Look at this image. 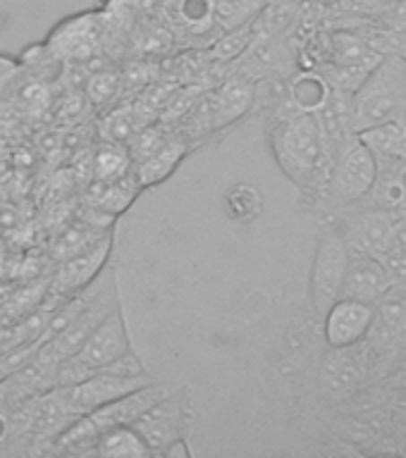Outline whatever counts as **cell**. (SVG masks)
I'll use <instances>...</instances> for the list:
<instances>
[{"label":"cell","mask_w":406,"mask_h":458,"mask_svg":"<svg viewBox=\"0 0 406 458\" xmlns=\"http://www.w3.org/2000/svg\"><path fill=\"white\" fill-rule=\"evenodd\" d=\"M271 146L280 170L301 189L325 193L335 157L323 141L315 113L289 110L280 114L271 131Z\"/></svg>","instance_id":"1"},{"label":"cell","mask_w":406,"mask_h":458,"mask_svg":"<svg viewBox=\"0 0 406 458\" xmlns=\"http://www.w3.org/2000/svg\"><path fill=\"white\" fill-rule=\"evenodd\" d=\"M406 103V55L385 53L350 96V124L358 134L380 122L400 117Z\"/></svg>","instance_id":"2"},{"label":"cell","mask_w":406,"mask_h":458,"mask_svg":"<svg viewBox=\"0 0 406 458\" xmlns=\"http://www.w3.org/2000/svg\"><path fill=\"white\" fill-rule=\"evenodd\" d=\"M376 174H378V157L358 139V134H351L342 143V148L337 150L323 196L335 208L357 206L373 186Z\"/></svg>","instance_id":"3"},{"label":"cell","mask_w":406,"mask_h":458,"mask_svg":"<svg viewBox=\"0 0 406 458\" xmlns=\"http://www.w3.org/2000/svg\"><path fill=\"white\" fill-rule=\"evenodd\" d=\"M378 353L368 342L351 344L342 349H330L321 365L318 385L325 399L342 401L357 394L371 379Z\"/></svg>","instance_id":"4"},{"label":"cell","mask_w":406,"mask_h":458,"mask_svg":"<svg viewBox=\"0 0 406 458\" xmlns=\"http://www.w3.org/2000/svg\"><path fill=\"white\" fill-rule=\"evenodd\" d=\"M347 265H350V249L340 229L325 227L315 246L314 267H311V301L318 315H325V310L342 296Z\"/></svg>","instance_id":"5"},{"label":"cell","mask_w":406,"mask_h":458,"mask_svg":"<svg viewBox=\"0 0 406 458\" xmlns=\"http://www.w3.org/2000/svg\"><path fill=\"white\" fill-rule=\"evenodd\" d=\"M110 246H113V236L108 232L106 236H100L99 242L89 246L86 250L77 253V256L65 258L57 265L56 275L48 279V292L43 296V306L57 308L67 296L77 293L79 289H84L86 284H91L93 279L99 277L103 267L108 265L110 258Z\"/></svg>","instance_id":"6"},{"label":"cell","mask_w":406,"mask_h":458,"mask_svg":"<svg viewBox=\"0 0 406 458\" xmlns=\"http://www.w3.org/2000/svg\"><path fill=\"white\" fill-rule=\"evenodd\" d=\"M50 57L65 63H86L103 50V13L72 14L60 21L46 38Z\"/></svg>","instance_id":"7"},{"label":"cell","mask_w":406,"mask_h":458,"mask_svg":"<svg viewBox=\"0 0 406 458\" xmlns=\"http://www.w3.org/2000/svg\"><path fill=\"white\" fill-rule=\"evenodd\" d=\"M149 382V375H136V377H129V375H115V372L108 370H96L93 375H89L86 379L77 382V385L70 386H57L60 394H63L65 403L74 415H89L93 413L96 408L106 406L110 401L120 399L127 392L136 389Z\"/></svg>","instance_id":"8"},{"label":"cell","mask_w":406,"mask_h":458,"mask_svg":"<svg viewBox=\"0 0 406 458\" xmlns=\"http://www.w3.org/2000/svg\"><path fill=\"white\" fill-rule=\"evenodd\" d=\"M397 213L393 210H373L361 208L357 213L347 215L337 222L344 243L350 253H366L380 258L385 250L393 249V227Z\"/></svg>","instance_id":"9"},{"label":"cell","mask_w":406,"mask_h":458,"mask_svg":"<svg viewBox=\"0 0 406 458\" xmlns=\"http://www.w3.org/2000/svg\"><path fill=\"white\" fill-rule=\"evenodd\" d=\"M160 17L172 38H192V46L201 38V46H213L222 34L215 24V0H163Z\"/></svg>","instance_id":"10"},{"label":"cell","mask_w":406,"mask_h":458,"mask_svg":"<svg viewBox=\"0 0 406 458\" xmlns=\"http://www.w3.org/2000/svg\"><path fill=\"white\" fill-rule=\"evenodd\" d=\"M132 351L129 344V332L122 308H113L110 313L99 322V327L93 329L91 335L86 336V342L79 346L74 353L79 363H84L89 370H103L106 365L117 360L120 356Z\"/></svg>","instance_id":"11"},{"label":"cell","mask_w":406,"mask_h":458,"mask_svg":"<svg viewBox=\"0 0 406 458\" xmlns=\"http://www.w3.org/2000/svg\"><path fill=\"white\" fill-rule=\"evenodd\" d=\"M325 342L330 349H342V346H351V344L364 342L368 329L376 318V306L366 303V301L357 299H337L333 306L325 310Z\"/></svg>","instance_id":"12"},{"label":"cell","mask_w":406,"mask_h":458,"mask_svg":"<svg viewBox=\"0 0 406 458\" xmlns=\"http://www.w3.org/2000/svg\"><path fill=\"white\" fill-rule=\"evenodd\" d=\"M136 432L143 437V442L153 456H160L172 442L185 437V408L175 394H168L156 406H151L134 422Z\"/></svg>","instance_id":"13"},{"label":"cell","mask_w":406,"mask_h":458,"mask_svg":"<svg viewBox=\"0 0 406 458\" xmlns=\"http://www.w3.org/2000/svg\"><path fill=\"white\" fill-rule=\"evenodd\" d=\"M168 394H172L170 386L156 385V382H146V385L136 386L132 392H127L120 399L110 401L106 406L96 408L93 413H89L96 422V428L100 432H106L117 425H134L136 418L146 413L151 406H156L158 401L165 399Z\"/></svg>","instance_id":"14"},{"label":"cell","mask_w":406,"mask_h":458,"mask_svg":"<svg viewBox=\"0 0 406 458\" xmlns=\"http://www.w3.org/2000/svg\"><path fill=\"white\" fill-rule=\"evenodd\" d=\"M390 289H393V282L378 258L366 256V253H350V265H347L342 282V296L376 306Z\"/></svg>","instance_id":"15"},{"label":"cell","mask_w":406,"mask_h":458,"mask_svg":"<svg viewBox=\"0 0 406 458\" xmlns=\"http://www.w3.org/2000/svg\"><path fill=\"white\" fill-rule=\"evenodd\" d=\"M142 191L139 179L132 172H125L120 177L113 179H99L93 189L89 191V200L96 213H106L110 217L120 215L129 203L136 199V193Z\"/></svg>","instance_id":"16"},{"label":"cell","mask_w":406,"mask_h":458,"mask_svg":"<svg viewBox=\"0 0 406 458\" xmlns=\"http://www.w3.org/2000/svg\"><path fill=\"white\" fill-rule=\"evenodd\" d=\"M100 439V429L96 428L91 415H77L74 420L57 432V437L48 444L43 454H63V456H89L96 451Z\"/></svg>","instance_id":"17"},{"label":"cell","mask_w":406,"mask_h":458,"mask_svg":"<svg viewBox=\"0 0 406 458\" xmlns=\"http://www.w3.org/2000/svg\"><path fill=\"white\" fill-rule=\"evenodd\" d=\"M186 150H189V143H186L185 139H168L156 153H151L149 157H143L134 170L142 189L158 184V182H163V179L170 177L172 172H175V167L179 165V160L186 156Z\"/></svg>","instance_id":"18"},{"label":"cell","mask_w":406,"mask_h":458,"mask_svg":"<svg viewBox=\"0 0 406 458\" xmlns=\"http://www.w3.org/2000/svg\"><path fill=\"white\" fill-rule=\"evenodd\" d=\"M93 456L103 458H149L153 456L143 442V437L136 432L134 425H117L106 432H100Z\"/></svg>","instance_id":"19"},{"label":"cell","mask_w":406,"mask_h":458,"mask_svg":"<svg viewBox=\"0 0 406 458\" xmlns=\"http://www.w3.org/2000/svg\"><path fill=\"white\" fill-rule=\"evenodd\" d=\"M358 139L380 157H400L406 160V124L394 120L380 122L358 131Z\"/></svg>","instance_id":"20"},{"label":"cell","mask_w":406,"mask_h":458,"mask_svg":"<svg viewBox=\"0 0 406 458\" xmlns=\"http://www.w3.org/2000/svg\"><path fill=\"white\" fill-rule=\"evenodd\" d=\"M330 84L325 81L321 72H307V74H299L297 79H292L289 84V103L297 110H304V113H318L325 103H328Z\"/></svg>","instance_id":"21"},{"label":"cell","mask_w":406,"mask_h":458,"mask_svg":"<svg viewBox=\"0 0 406 458\" xmlns=\"http://www.w3.org/2000/svg\"><path fill=\"white\" fill-rule=\"evenodd\" d=\"M254 38H256L254 20L246 21V24H239L235 29H228L211 46V57H213L215 63H235L237 57L249 48Z\"/></svg>","instance_id":"22"},{"label":"cell","mask_w":406,"mask_h":458,"mask_svg":"<svg viewBox=\"0 0 406 458\" xmlns=\"http://www.w3.org/2000/svg\"><path fill=\"white\" fill-rule=\"evenodd\" d=\"M108 232H100L99 225H77V227H67L63 234L57 236V242L53 243V256L57 260L72 258L86 250L89 246L99 242L100 236H106Z\"/></svg>","instance_id":"23"},{"label":"cell","mask_w":406,"mask_h":458,"mask_svg":"<svg viewBox=\"0 0 406 458\" xmlns=\"http://www.w3.org/2000/svg\"><path fill=\"white\" fill-rule=\"evenodd\" d=\"M142 127L139 122H136V107H120V110H115L106 117L103 122V134H106V141L113 143H129L132 141V136L136 134V129Z\"/></svg>","instance_id":"24"},{"label":"cell","mask_w":406,"mask_h":458,"mask_svg":"<svg viewBox=\"0 0 406 458\" xmlns=\"http://www.w3.org/2000/svg\"><path fill=\"white\" fill-rule=\"evenodd\" d=\"M129 163H132V157L122 148V143L108 141L96 156V179L120 177L129 170Z\"/></svg>","instance_id":"25"},{"label":"cell","mask_w":406,"mask_h":458,"mask_svg":"<svg viewBox=\"0 0 406 458\" xmlns=\"http://www.w3.org/2000/svg\"><path fill=\"white\" fill-rule=\"evenodd\" d=\"M117 89H120V74L106 70H99L96 74H91L89 86H86L89 98H91L96 106H106V103H110L113 96H117Z\"/></svg>","instance_id":"26"},{"label":"cell","mask_w":406,"mask_h":458,"mask_svg":"<svg viewBox=\"0 0 406 458\" xmlns=\"http://www.w3.org/2000/svg\"><path fill=\"white\" fill-rule=\"evenodd\" d=\"M397 3L400 0H337V10L357 20H376Z\"/></svg>","instance_id":"27"},{"label":"cell","mask_w":406,"mask_h":458,"mask_svg":"<svg viewBox=\"0 0 406 458\" xmlns=\"http://www.w3.org/2000/svg\"><path fill=\"white\" fill-rule=\"evenodd\" d=\"M378 260L383 263V267H385L387 277H390L393 286L406 284V253L390 249L385 250Z\"/></svg>","instance_id":"28"},{"label":"cell","mask_w":406,"mask_h":458,"mask_svg":"<svg viewBox=\"0 0 406 458\" xmlns=\"http://www.w3.org/2000/svg\"><path fill=\"white\" fill-rule=\"evenodd\" d=\"M376 20L383 24L390 31H400V34H406V0H400L397 5H393L390 10L376 17Z\"/></svg>","instance_id":"29"},{"label":"cell","mask_w":406,"mask_h":458,"mask_svg":"<svg viewBox=\"0 0 406 458\" xmlns=\"http://www.w3.org/2000/svg\"><path fill=\"white\" fill-rule=\"evenodd\" d=\"M393 249L406 253V210H400V213H397V217H394Z\"/></svg>","instance_id":"30"},{"label":"cell","mask_w":406,"mask_h":458,"mask_svg":"<svg viewBox=\"0 0 406 458\" xmlns=\"http://www.w3.org/2000/svg\"><path fill=\"white\" fill-rule=\"evenodd\" d=\"M160 456H189V449H186V439L185 437H179L177 442H172L168 449L160 454Z\"/></svg>","instance_id":"31"},{"label":"cell","mask_w":406,"mask_h":458,"mask_svg":"<svg viewBox=\"0 0 406 458\" xmlns=\"http://www.w3.org/2000/svg\"><path fill=\"white\" fill-rule=\"evenodd\" d=\"M402 184H404V210H406V160L402 165Z\"/></svg>","instance_id":"32"}]
</instances>
